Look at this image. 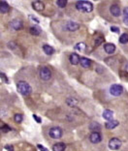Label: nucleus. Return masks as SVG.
<instances>
[{"label":"nucleus","mask_w":128,"mask_h":151,"mask_svg":"<svg viewBox=\"0 0 128 151\" xmlns=\"http://www.w3.org/2000/svg\"><path fill=\"white\" fill-rule=\"evenodd\" d=\"M17 88H18V91L23 96H29L32 93V88H31L30 84L25 81H20L17 83Z\"/></svg>","instance_id":"nucleus-1"},{"label":"nucleus","mask_w":128,"mask_h":151,"mask_svg":"<svg viewBox=\"0 0 128 151\" xmlns=\"http://www.w3.org/2000/svg\"><path fill=\"white\" fill-rule=\"evenodd\" d=\"M76 8L77 10L84 13H91L93 11V5L91 2L85 1V0H79L76 3Z\"/></svg>","instance_id":"nucleus-2"},{"label":"nucleus","mask_w":128,"mask_h":151,"mask_svg":"<svg viewBox=\"0 0 128 151\" xmlns=\"http://www.w3.org/2000/svg\"><path fill=\"white\" fill-rule=\"evenodd\" d=\"M39 76L41 78V80H43L44 81H50L51 78V72L48 67H41L39 70Z\"/></svg>","instance_id":"nucleus-3"},{"label":"nucleus","mask_w":128,"mask_h":151,"mask_svg":"<svg viewBox=\"0 0 128 151\" xmlns=\"http://www.w3.org/2000/svg\"><path fill=\"white\" fill-rule=\"evenodd\" d=\"M62 135H63V132H62V130L59 127H51L49 131V136L54 139H61Z\"/></svg>","instance_id":"nucleus-4"},{"label":"nucleus","mask_w":128,"mask_h":151,"mask_svg":"<svg viewBox=\"0 0 128 151\" xmlns=\"http://www.w3.org/2000/svg\"><path fill=\"white\" fill-rule=\"evenodd\" d=\"M122 92H123V87L120 84H113L110 87V93L113 96H116V97L120 96L122 94Z\"/></svg>","instance_id":"nucleus-5"},{"label":"nucleus","mask_w":128,"mask_h":151,"mask_svg":"<svg viewBox=\"0 0 128 151\" xmlns=\"http://www.w3.org/2000/svg\"><path fill=\"white\" fill-rule=\"evenodd\" d=\"M120 146H121V140L117 138H113L110 139L109 142V147L110 149L112 150H117L120 148Z\"/></svg>","instance_id":"nucleus-6"},{"label":"nucleus","mask_w":128,"mask_h":151,"mask_svg":"<svg viewBox=\"0 0 128 151\" xmlns=\"http://www.w3.org/2000/svg\"><path fill=\"white\" fill-rule=\"evenodd\" d=\"M80 28L79 23L72 22V20H69V22H65V29L69 32H75Z\"/></svg>","instance_id":"nucleus-7"},{"label":"nucleus","mask_w":128,"mask_h":151,"mask_svg":"<svg viewBox=\"0 0 128 151\" xmlns=\"http://www.w3.org/2000/svg\"><path fill=\"white\" fill-rule=\"evenodd\" d=\"M10 27L14 30H20L23 28V22L20 19H15L10 22Z\"/></svg>","instance_id":"nucleus-8"},{"label":"nucleus","mask_w":128,"mask_h":151,"mask_svg":"<svg viewBox=\"0 0 128 151\" xmlns=\"http://www.w3.org/2000/svg\"><path fill=\"white\" fill-rule=\"evenodd\" d=\"M89 140H90L92 143H94V145L99 143L102 140L101 134L99 132H92V134H90V136H89Z\"/></svg>","instance_id":"nucleus-9"},{"label":"nucleus","mask_w":128,"mask_h":151,"mask_svg":"<svg viewBox=\"0 0 128 151\" xmlns=\"http://www.w3.org/2000/svg\"><path fill=\"white\" fill-rule=\"evenodd\" d=\"M32 8L37 12H42L45 9V5L42 1H40V0H36V1L32 2Z\"/></svg>","instance_id":"nucleus-10"},{"label":"nucleus","mask_w":128,"mask_h":151,"mask_svg":"<svg viewBox=\"0 0 128 151\" xmlns=\"http://www.w3.org/2000/svg\"><path fill=\"white\" fill-rule=\"evenodd\" d=\"M110 12H111V14H112L114 17H119L120 14H121V11H120L119 6L116 5V4H114V5L111 6Z\"/></svg>","instance_id":"nucleus-11"},{"label":"nucleus","mask_w":128,"mask_h":151,"mask_svg":"<svg viewBox=\"0 0 128 151\" xmlns=\"http://www.w3.org/2000/svg\"><path fill=\"white\" fill-rule=\"evenodd\" d=\"M119 122L117 121V120L112 119V120H108V121L105 123V127L108 130H113V129H115L116 127L119 126Z\"/></svg>","instance_id":"nucleus-12"},{"label":"nucleus","mask_w":128,"mask_h":151,"mask_svg":"<svg viewBox=\"0 0 128 151\" xmlns=\"http://www.w3.org/2000/svg\"><path fill=\"white\" fill-rule=\"evenodd\" d=\"M104 50H105L108 54H113L116 51V46L114 44L107 43L104 45Z\"/></svg>","instance_id":"nucleus-13"},{"label":"nucleus","mask_w":128,"mask_h":151,"mask_svg":"<svg viewBox=\"0 0 128 151\" xmlns=\"http://www.w3.org/2000/svg\"><path fill=\"white\" fill-rule=\"evenodd\" d=\"M80 64L82 65V67L85 68V69H88V68H90L91 65H92V62L90 59H88V58L86 57H81V60H80Z\"/></svg>","instance_id":"nucleus-14"},{"label":"nucleus","mask_w":128,"mask_h":151,"mask_svg":"<svg viewBox=\"0 0 128 151\" xmlns=\"http://www.w3.org/2000/svg\"><path fill=\"white\" fill-rule=\"evenodd\" d=\"M69 60H70V63L72 65H78L80 60H81V57L79 56V54L77 53H71L70 57H69Z\"/></svg>","instance_id":"nucleus-15"},{"label":"nucleus","mask_w":128,"mask_h":151,"mask_svg":"<svg viewBox=\"0 0 128 151\" xmlns=\"http://www.w3.org/2000/svg\"><path fill=\"white\" fill-rule=\"evenodd\" d=\"M29 32H30L31 35H33V36H39L41 34V32H42V29L40 28V26L33 25V26L30 27Z\"/></svg>","instance_id":"nucleus-16"},{"label":"nucleus","mask_w":128,"mask_h":151,"mask_svg":"<svg viewBox=\"0 0 128 151\" xmlns=\"http://www.w3.org/2000/svg\"><path fill=\"white\" fill-rule=\"evenodd\" d=\"M9 4L7 3L5 0H1V2H0V12L2 14H6L9 12Z\"/></svg>","instance_id":"nucleus-17"},{"label":"nucleus","mask_w":128,"mask_h":151,"mask_svg":"<svg viewBox=\"0 0 128 151\" xmlns=\"http://www.w3.org/2000/svg\"><path fill=\"white\" fill-rule=\"evenodd\" d=\"M89 130L92 132H100L101 131V125L98 122H91L89 124Z\"/></svg>","instance_id":"nucleus-18"},{"label":"nucleus","mask_w":128,"mask_h":151,"mask_svg":"<svg viewBox=\"0 0 128 151\" xmlns=\"http://www.w3.org/2000/svg\"><path fill=\"white\" fill-rule=\"evenodd\" d=\"M43 50H44V52L47 54V55H51V54L54 53V49L53 47L49 46V45H44Z\"/></svg>","instance_id":"nucleus-19"},{"label":"nucleus","mask_w":128,"mask_h":151,"mask_svg":"<svg viewBox=\"0 0 128 151\" xmlns=\"http://www.w3.org/2000/svg\"><path fill=\"white\" fill-rule=\"evenodd\" d=\"M65 148H66V145L63 142H57L53 146L54 151H64Z\"/></svg>","instance_id":"nucleus-20"},{"label":"nucleus","mask_w":128,"mask_h":151,"mask_svg":"<svg viewBox=\"0 0 128 151\" xmlns=\"http://www.w3.org/2000/svg\"><path fill=\"white\" fill-rule=\"evenodd\" d=\"M102 115H103V118H105L106 120H112L114 118V112L113 111H110V109L104 111Z\"/></svg>","instance_id":"nucleus-21"},{"label":"nucleus","mask_w":128,"mask_h":151,"mask_svg":"<svg viewBox=\"0 0 128 151\" xmlns=\"http://www.w3.org/2000/svg\"><path fill=\"white\" fill-rule=\"evenodd\" d=\"M78 103H79V101L76 98H74V97H70V98H68L67 100H66V104L69 106V107H71V108L76 107V106L78 105Z\"/></svg>","instance_id":"nucleus-22"},{"label":"nucleus","mask_w":128,"mask_h":151,"mask_svg":"<svg viewBox=\"0 0 128 151\" xmlns=\"http://www.w3.org/2000/svg\"><path fill=\"white\" fill-rule=\"evenodd\" d=\"M85 47H86V45H85V43L80 42V43H78V44L75 46V50H79V51H84Z\"/></svg>","instance_id":"nucleus-23"},{"label":"nucleus","mask_w":128,"mask_h":151,"mask_svg":"<svg viewBox=\"0 0 128 151\" xmlns=\"http://www.w3.org/2000/svg\"><path fill=\"white\" fill-rule=\"evenodd\" d=\"M119 43L123 44V45L128 43V34L127 33H124V34H122V35L119 37Z\"/></svg>","instance_id":"nucleus-24"},{"label":"nucleus","mask_w":128,"mask_h":151,"mask_svg":"<svg viewBox=\"0 0 128 151\" xmlns=\"http://www.w3.org/2000/svg\"><path fill=\"white\" fill-rule=\"evenodd\" d=\"M123 22L125 25H128V7H125L123 10Z\"/></svg>","instance_id":"nucleus-25"},{"label":"nucleus","mask_w":128,"mask_h":151,"mask_svg":"<svg viewBox=\"0 0 128 151\" xmlns=\"http://www.w3.org/2000/svg\"><path fill=\"white\" fill-rule=\"evenodd\" d=\"M14 119H15L16 123H22L23 120V116H22V114L17 113V114H15V116H14Z\"/></svg>","instance_id":"nucleus-26"},{"label":"nucleus","mask_w":128,"mask_h":151,"mask_svg":"<svg viewBox=\"0 0 128 151\" xmlns=\"http://www.w3.org/2000/svg\"><path fill=\"white\" fill-rule=\"evenodd\" d=\"M56 4L59 8H65L67 5V0H57Z\"/></svg>","instance_id":"nucleus-27"},{"label":"nucleus","mask_w":128,"mask_h":151,"mask_svg":"<svg viewBox=\"0 0 128 151\" xmlns=\"http://www.w3.org/2000/svg\"><path fill=\"white\" fill-rule=\"evenodd\" d=\"M11 128L8 126V125H3L2 127H1V132L2 133H9L10 131H11Z\"/></svg>","instance_id":"nucleus-28"},{"label":"nucleus","mask_w":128,"mask_h":151,"mask_svg":"<svg viewBox=\"0 0 128 151\" xmlns=\"http://www.w3.org/2000/svg\"><path fill=\"white\" fill-rule=\"evenodd\" d=\"M0 78H1V81L5 83H9V81H8V78L6 77V75L4 73H1L0 74Z\"/></svg>","instance_id":"nucleus-29"},{"label":"nucleus","mask_w":128,"mask_h":151,"mask_svg":"<svg viewBox=\"0 0 128 151\" xmlns=\"http://www.w3.org/2000/svg\"><path fill=\"white\" fill-rule=\"evenodd\" d=\"M102 43H103V38L102 37H99V38H97V39L95 40L94 45H95V47H99Z\"/></svg>","instance_id":"nucleus-30"},{"label":"nucleus","mask_w":128,"mask_h":151,"mask_svg":"<svg viewBox=\"0 0 128 151\" xmlns=\"http://www.w3.org/2000/svg\"><path fill=\"white\" fill-rule=\"evenodd\" d=\"M111 30H112L113 32H115V33H119V27H116V26H112V27H111Z\"/></svg>","instance_id":"nucleus-31"},{"label":"nucleus","mask_w":128,"mask_h":151,"mask_svg":"<svg viewBox=\"0 0 128 151\" xmlns=\"http://www.w3.org/2000/svg\"><path fill=\"white\" fill-rule=\"evenodd\" d=\"M33 117H34V119H35V121L37 123H41V122H42V119H41L39 116H37L36 114H33Z\"/></svg>","instance_id":"nucleus-32"},{"label":"nucleus","mask_w":128,"mask_h":151,"mask_svg":"<svg viewBox=\"0 0 128 151\" xmlns=\"http://www.w3.org/2000/svg\"><path fill=\"white\" fill-rule=\"evenodd\" d=\"M5 149L8 150V151H13L14 150V146L11 145H5Z\"/></svg>","instance_id":"nucleus-33"},{"label":"nucleus","mask_w":128,"mask_h":151,"mask_svg":"<svg viewBox=\"0 0 128 151\" xmlns=\"http://www.w3.org/2000/svg\"><path fill=\"white\" fill-rule=\"evenodd\" d=\"M29 18H30L31 20H34L35 22L39 23V19H36V17H34V16H29Z\"/></svg>","instance_id":"nucleus-34"},{"label":"nucleus","mask_w":128,"mask_h":151,"mask_svg":"<svg viewBox=\"0 0 128 151\" xmlns=\"http://www.w3.org/2000/svg\"><path fill=\"white\" fill-rule=\"evenodd\" d=\"M37 147H38V148H39L40 150H43V151H47V150H48V149L46 148V147H44L43 145H38Z\"/></svg>","instance_id":"nucleus-35"},{"label":"nucleus","mask_w":128,"mask_h":151,"mask_svg":"<svg viewBox=\"0 0 128 151\" xmlns=\"http://www.w3.org/2000/svg\"><path fill=\"white\" fill-rule=\"evenodd\" d=\"M125 70H126V72H128V64L126 65V67H125Z\"/></svg>","instance_id":"nucleus-36"},{"label":"nucleus","mask_w":128,"mask_h":151,"mask_svg":"<svg viewBox=\"0 0 128 151\" xmlns=\"http://www.w3.org/2000/svg\"><path fill=\"white\" fill-rule=\"evenodd\" d=\"M94 1H98V0H94Z\"/></svg>","instance_id":"nucleus-37"}]
</instances>
